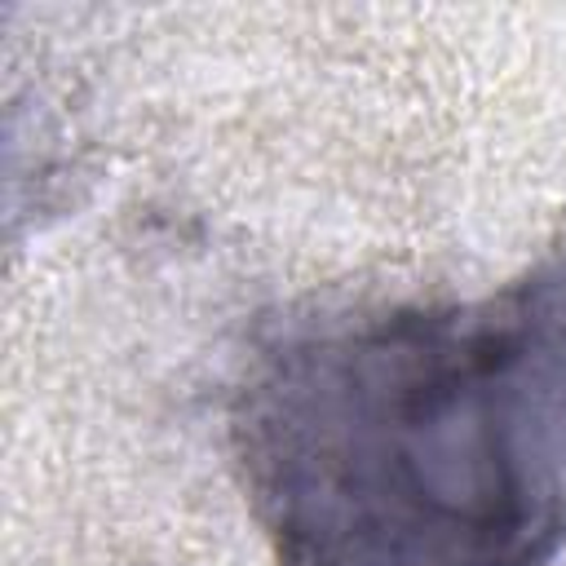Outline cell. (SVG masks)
Returning a JSON list of instances; mask_svg holds the SVG:
<instances>
[{
  "instance_id": "6da1fadb",
  "label": "cell",
  "mask_w": 566,
  "mask_h": 566,
  "mask_svg": "<svg viewBox=\"0 0 566 566\" xmlns=\"http://www.w3.org/2000/svg\"><path fill=\"white\" fill-rule=\"evenodd\" d=\"M226 429L274 566H548L566 548V256L473 301L283 318Z\"/></svg>"
}]
</instances>
